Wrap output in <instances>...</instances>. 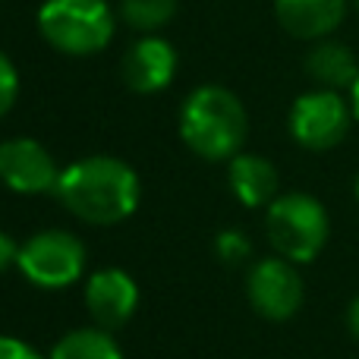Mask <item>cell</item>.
Returning a JSON list of instances; mask_svg holds the SVG:
<instances>
[{
	"instance_id": "5",
	"label": "cell",
	"mask_w": 359,
	"mask_h": 359,
	"mask_svg": "<svg viewBox=\"0 0 359 359\" xmlns=\"http://www.w3.org/2000/svg\"><path fill=\"white\" fill-rule=\"evenodd\" d=\"M16 268L32 287L63 290L86 271V246L67 230H41L19 246Z\"/></svg>"
},
{
	"instance_id": "22",
	"label": "cell",
	"mask_w": 359,
	"mask_h": 359,
	"mask_svg": "<svg viewBox=\"0 0 359 359\" xmlns=\"http://www.w3.org/2000/svg\"><path fill=\"white\" fill-rule=\"evenodd\" d=\"M356 198H359V177H356Z\"/></svg>"
},
{
	"instance_id": "10",
	"label": "cell",
	"mask_w": 359,
	"mask_h": 359,
	"mask_svg": "<svg viewBox=\"0 0 359 359\" xmlns=\"http://www.w3.org/2000/svg\"><path fill=\"white\" fill-rule=\"evenodd\" d=\"M120 76L126 88L136 95H155L170 86L177 76V50L168 38L161 35H142L120 60Z\"/></svg>"
},
{
	"instance_id": "17",
	"label": "cell",
	"mask_w": 359,
	"mask_h": 359,
	"mask_svg": "<svg viewBox=\"0 0 359 359\" xmlns=\"http://www.w3.org/2000/svg\"><path fill=\"white\" fill-rule=\"evenodd\" d=\"M16 98H19V69H16V63L0 50V120L13 111Z\"/></svg>"
},
{
	"instance_id": "13",
	"label": "cell",
	"mask_w": 359,
	"mask_h": 359,
	"mask_svg": "<svg viewBox=\"0 0 359 359\" xmlns=\"http://www.w3.org/2000/svg\"><path fill=\"white\" fill-rule=\"evenodd\" d=\"M227 180L233 196L240 198L246 208H262L271 205L278 198V168L262 155H249L240 151L236 158L227 161Z\"/></svg>"
},
{
	"instance_id": "16",
	"label": "cell",
	"mask_w": 359,
	"mask_h": 359,
	"mask_svg": "<svg viewBox=\"0 0 359 359\" xmlns=\"http://www.w3.org/2000/svg\"><path fill=\"white\" fill-rule=\"evenodd\" d=\"M215 252H217V259L227 262V265H240V262L249 259L252 243H249V236H243L240 230H224V233L215 236Z\"/></svg>"
},
{
	"instance_id": "7",
	"label": "cell",
	"mask_w": 359,
	"mask_h": 359,
	"mask_svg": "<svg viewBox=\"0 0 359 359\" xmlns=\"http://www.w3.org/2000/svg\"><path fill=\"white\" fill-rule=\"evenodd\" d=\"M246 297L249 306L268 322H287L303 309L306 287L297 265L280 255L259 259L246 274Z\"/></svg>"
},
{
	"instance_id": "6",
	"label": "cell",
	"mask_w": 359,
	"mask_h": 359,
	"mask_svg": "<svg viewBox=\"0 0 359 359\" xmlns=\"http://www.w3.org/2000/svg\"><path fill=\"white\" fill-rule=\"evenodd\" d=\"M353 107L341 92L312 88L293 101L287 114V130L293 142L306 151H331L347 139L353 126Z\"/></svg>"
},
{
	"instance_id": "1",
	"label": "cell",
	"mask_w": 359,
	"mask_h": 359,
	"mask_svg": "<svg viewBox=\"0 0 359 359\" xmlns=\"http://www.w3.org/2000/svg\"><path fill=\"white\" fill-rule=\"evenodd\" d=\"M54 196L82 224L114 227L139 208L142 183L126 161L111 155H88L60 170Z\"/></svg>"
},
{
	"instance_id": "12",
	"label": "cell",
	"mask_w": 359,
	"mask_h": 359,
	"mask_svg": "<svg viewBox=\"0 0 359 359\" xmlns=\"http://www.w3.org/2000/svg\"><path fill=\"white\" fill-rule=\"evenodd\" d=\"M306 73L318 88L350 92L359 76V60L350 44L337 41V38H322V41H312L309 54H306Z\"/></svg>"
},
{
	"instance_id": "3",
	"label": "cell",
	"mask_w": 359,
	"mask_h": 359,
	"mask_svg": "<svg viewBox=\"0 0 359 359\" xmlns=\"http://www.w3.org/2000/svg\"><path fill=\"white\" fill-rule=\"evenodd\" d=\"M38 32L67 57H92L114 41L117 16L107 0H48L38 10Z\"/></svg>"
},
{
	"instance_id": "20",
	"label": "cell",
	"mask_w": 359,
	"mask_h": 359,
	"mask_svg": "<svg viewBox=\"0 0 359 359\" xmlns=\"http://www.w3.org/2000/svg\"><path fill=\"white\" fill-rule=\"evenodd\" d=\"M347 328H350V334L359 341V297L347 306Z\"/></svg>"
},
{
	"instance_id": "18",
	"label": "cell",
	"mask_w": 359,
	"mask_h": 359,
	"mask_svg": "<svg viewBox=\"0 0 359 359\" xmlns=\"http://www.w3.org/2000/svg\"><path fill=\"white\" fill-rule=\"evenodd\" d=\"M0 359H44V356L25 341H19V337L0 334Z\"/></svg>"
},
{
	"instance_id": "9",
	"label": "cell",
	"mask_w": 359,
	"mask_h": 359,
	"mask_svg": "<svg viewBox=\"0 0 359 359\" xmlns=\"http://www.w3.org/2000/svg\"><path fill=\"white\" fill-rule=\"evenodd\" d=\"M139 306V287L120 268H101L86 280V309L104 331L123 328Z\"/></svg>"
},
{
	"instance_id": "15",
	"label": "cell",
	"mask_w": 359,
	"mask_h": 359,
	"mask_svg": "<svg viewBox=\"0 0 359 359\" xmlns=\"http://www.w3.org/2000/svg\"><path fill=\"white\" fill-rule=\"evenodd\" d=\"M180 0H120V19L139 35H155L177 16Z\"/></svg>"
},
{
	"instance_id": "23",
	"label": "cell",
	"mask_w": 359,
	"mask_h": 359,
	"mask_svg": "<svg viewBox=\"0 0 359 359\" xmlns=\"http://www.w3.org/2000/svg\"><path fill=\"white\" fill-rule=\"evenodd\" d=\"M350 4H353V6H356V10H359V0H350Z\"/></svg>"
},
{
	"instance_id": "19",
	"label": "cell",
	"mask_w": 359,
	"mask_h": 359,
	"mask_svg": "<svg viewBox=\"0 0 359 359\" xmlns=\"http://www.w3.org/2000/svg\"><path fill=\"white\" fill-rule=\"evenodd\" d=\"M16 259H19V243L13 240L10 233H4V230H0V274H4L6 268L16 265Z\"/></svg>"
},
{
	"instance_id": "8",
	"label": "cell",
	"mask_w": 359,
	"mask_h": 359,
	"mask_svg": "<svg viewBox=\"0 0 359 359\" xmlns=\"http://www.w3.org/2000/svg\"><path fill=\"white\" fill-rule=\"evenodd\" d=\"M60 168L54 164L50 151L38 139H4L0 142V183L19 196H41L54 192Z\"/></svg>"
},
{
	"instance_id": "4",
	"label": "cell",
	"mask_w": 359,
	"mask_h": 359,
	"mask_svg": "<svg viewBox=\"0 0 359 359\" xmlns=\"http://www.w3.org/2000/svg\"><path fill=\"white\" fill-rule=\"evenodd\" d=\"M265 233L280 259L306 265L322 252L331 236L328 208L309 192L278 196L265 211Z\"/></svg>"
},
{
	"instance_id": "14",
	"label": "cell",
	"mask_w": 359,
	"mask_h": 359,
	"mask_svg": "<svg viewBox=\"0 0 359 359\" xmlns=\"http://www.w3.org/2000/svg\"><path fill=\"white\" fill-rule=\"evenodd\" d=\"M48 359H123V350L104 328H76L54 344Z\"/></svg>"
},
{
	"instance_id": "21",
	"label": "cell",
	"mask_w": 359,
	"mask_h": 359,
	"mask_svg": "<svg viewBox=\"0 0 359 359\" xmlns=\"http://www.w3.org/2000/svg\"><path fill=\"white\" fill-rule=\"evenodd\" d=\"M350 107H353V117L359 120V76H356L353 88H350Z\"/></svg>"
},
{
	"instance_id": "11",
	"label": "cell",
	"mask_w": 359,
	"mask_h": 359,
	"mask_svg": "<svg viewBox=\"0 0 359 359\" xmlns=\"http://www.w3.org/2000/svg\"><path fill=\"white\" fill-rule=\"evenodd\" d=\"M350 0H274V19L290 38L322 41L341 29Z\"/></svg>"
},
{
	"instance_id": "2",
	"label": "cell",
	"mask_w": 359,
	"mask_h": 359,
	"mask_svg": "<svg viewBox=\"0 0 359 359\" xmlns=\"http://www.w3.org/2000/svg\"><path fill=\"white\" fill-rule=\"evenodd\" d=\"M180 136L205 161H230L249 136L246 104L224 86H198L180 107Z\"/></svg>"
}]
</instances>
